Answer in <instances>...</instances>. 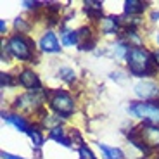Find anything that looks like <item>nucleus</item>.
I'll use <instances>...</instances> for the list:
<instances>
[{"label":"nucleus","instance_id":"f257e3e1","mask_svg":"<svg viewBox=\"0 0 159 159\" xmlns=\"http://www.w3.org/2000/svg\"><path fill=\"white\" fill-rule=\"evenodd\" d=\"M128 69L133 76H152L156 75V62L154 57L145 48L131 47L126 57Z\"/></svg>","mask_w":159,"mask_h":159},{"label":"nucleus","instance_id":"f03ea898","mask_svg":"<svg viewBox=\"0 0 159 159\" xmlns=\"http://www.w3.org/2000/svg\"><path fill=\"white\" fill-rule=\"evenodd\" d=\"M47 99L50 107L57 112V116L68 118L75 112V100L64 90H47Z\"/></svg>","mask_w":159,"mask_h":159},{"label":"nucleus","instance_id":"7ed1b4c3","mask_svg":"<svg viewBox=\"0 0 159 159\" xmlns=\"http://www.w3.org/2000/svg\"><path fill=\"white\" fill-rule=\"evenodd\" d=\"M128 111L133 116L143 119V123L159 126V104L157 102H135L131 104Z\"/></svg>","mask_w":159,"mask_h":159},{"label":"nucleus","instance_id":"20e7f679","mask_svg":"<svg viewBox=\"0 0 159 159\" xmlns=\"http://www.w3.org/2000/svg\"><path fill=\"white\" fill-rule=\"evenodd\" d=\"M47 97V92H30V93H24L19 95L14 102V109L17 111H26V112H38L42 109V102Z\"/></svg>","mask_w":159,"mask_h":159},{"label":"nucleus","instance_id":"39448f33","mask_svg":"<svg viewBox=\"0 0 159 159\" xmlns=\"http://www.w3.org/2000/svg\"><path fill=\"white\" fill-rule=\"evenodd\" d=\"M31 45L33 42L28 38H24L23 35H12L7 42V50L11 52L14 57L21 61H31L33 54H31ZM35 47V45H33Z\"/></svg>","mask_w":159,"mask_h":159},{"label":"nucleus","instance_id":"423d86ee","mask_svg":"<svg viewBox=\"0 0 159 159\" xmlns=\"http://www.w3.org/2000/svg\"><path fill=\"white\" fill-rule=\"evenodd\" d=\"M139 131H140V137H142V142L145 143L151 151L156 147H159V126L143 123L139 126Z\"/></svg>","mask_w":159,"mask_h":159},{"label":"nucleus","instance_id":"0eeeda50","mask_svg":"<svg viewBox=\"0 0 159 159\" xmlns=\"http://www.w3.org/2000/svg\"><path fill=\"white\" fill-rule=\"evenodd\" d=\"M135 93L140 99H154L159 95V87L154 81H149V80H142L135 85Z\"/></svg>","mask_w":159,"mask_h":159},{"label":"nucleus","instance_id":"6e6552de","mask_svg":"<svg viewBox=\"0 0 159 159\" xmlns=\"http://www.w3.org/2000/svg\"><path fill=\"white\" fill-rule=\"evenodd\" d=\"M19 85L24 87V88H28L30 92H42L43 90L38 76H36L33 71H30V69H24V71L19 75Z\"/></svg>","mask_w":159,"mask_h":159},{"label":"nucleus","instance_id":"1a4fd4ad","mask_svg":"<svg viewBox=\"0 0 159 159\" xmlns=\"http://www.w3.org/2000/svg\"><path fill=\"white\" fill-rule=\"evenodd\" d=\"M40 48L43 52H59L61 50V45H59V40L57 36L54 35L52 31H47L42 38H40Z\"/></svg>","mask_w":159,"mask_h":159},{"label":"nucleus","instance_id":"9d476101","mask_svg":"<svg viewBox=\"0 0 159 159\" xmlns=\"http://www.w3.org/2000/svg\"><path fill=\"white\" fill-rule=\"evenodd\" d=\"M121 26V17H114V16H109V17H102L100 19V31L106 33V35H114V33H119Z\"/></svg>","mask_w":159,"mask_h":159},{"label":"nucleus","instance_id":"9b49d317","mask_svg":"<svg viewBox=\"0 0 159 159\" xmlns=\"http://www.w3.org/2000/svg\"><path fill=\"white\" fill-rule=\"evenodd\" d=\"M93 43H95V38L92 36V30L90 28L78 30V45H80L81 50H88V48H92Z\"/></svg>","mask_w":159,"mask_h":159},{"label":"nucleus","instance_id":"f8f14e48","mask_svg":"<svg viewBox=\"0 0 159 159\" xmlns=\"http://www.w3.org/2000/svg\"><path fill=\"white\" fill-rule=\"evenodd\" d=\"M85 12L95 21L102 19V2H99V0H87L85 2Z\"/></svg>","mask_w":159,"mask_h":159},{"label":"nucleus","instance_id":"ddd939ff","mask_svg":"<svg viewBox=\"0 0 159 159\" xmlns=\"http://www.w3.org/2000/svg\"><path fill=\"white\" fill-rule=\"evenodd\" d=\"M2 118L4 119H7L9 123H12L14 125V126L17 128V130H21V131H26V133H28V130L31 126H30V123L28 121H26V119L23 118V116H19V114H2Z\"/></svg>","mask_w":159,"mask_h":159},{"label":"nucleus","instance_id":"4468645a","mask_svg":"<svg viewBox=\"0 0 159 159\" xmlns=\"http://www.w3.org/2000/svg\"><path fill=\"white\" fill-rule=\"evenodd\" d=\"M147 4L145 2H140V0H126L125 2V12L128 16H137V14H142L145 11Z\"/></svg>","mask_w":159,"mask_h":159},{"label":"nucleus","instance_id":"2eb2a0df","mask_svg":"<svg viewBox=\"0 0 159 159\" xmlns=\"http://www.w3.org/2000/svg\"><path fill=\"white\" fill-rule=\"evenodd\" d=\"M48 139L56 140V142L62 143V145H66V147H69V145H71V140L66 137V133H64V130H62L61 126H57V128H54V130H50V133H48Z\"/></svg>","mask_w":159,"mask_h":159},{"label":"nucleus","instance_id":"dca6fc26","mask_svg":"<svg viewBox=\"0 0 159 159\" xmlns=\"http://www.w3.org/2000/svg\"><path fill=\"white\" fill-rule=\"evenodd\" d=\"M97 145H99V149L102 151V154L106 159H123V152L119 151V149L109 147L106 143H97Z\"/></svg>","mask_w":159,"mask_h":159},{"label":"nucleus","instance_id":"f3484780","mask_svg":"<svg viewBox=\"0 0 159 159\" xmlns=\"http://www.w3.org/2000/svg\"><path fill=\"white\" fill-rule=\"evenodd\" d=\"M128 52H130V45L125 43V42H119V43H116L114 47H112V54H114V57H118V59H126Z\"/></svg>","mask_w":159,"mask_h":159},{"label":"nucleus","instance_id":"a211bd4d","mask_svg":"<svg viewBox=\"0 0 159 159\" xmlns=\"http://www.w3.org/2000/svg\"><path fill=\"white\" fill-rule=\"evenodd\" d=\"M28 135L30 139L33 140V143H35V147H42V143H43V135L40 133V130L36 126H31L28 130Z\"/></svg>","mask_w":159,"mask_h":159},{"label":"nucleus","instance_id":"6ab92c4d","mask_svg":"<svg viewBox=\"0 0 159 159\" xmlns=\"http://www.w3.org/2000/svg\"><path fill=\"white\" fill-rule=\"evenodd\" d=\"M62 43L64 45H78V31H66L62 33Z\"/></svg>","mask_w":159,"mask_h":159},{"label":"nucleus","instance_id":"aec40b11","mask_svg":"<svg viewBox=\"0 0 159 159\" xmlns=\"http://www.w3.org/2000/svg\"><path fill=\"white\" fill-rule=\"evenodd\" d=\"M59 78L64 80L66 83H73V81L76 80V75H75V71H73L71 68H61L59 69Z\"/></svg>","mask_w":159,"mask_h":159},{"label":"nucleus","instance_id":"412c9836","mask_svg":"<svg viewBox=\"0 0 159 159\" xmlns=\"http://www.w3.org/2000/svg\"><path fill=\"white\" fill-rule=\"evenodd\" d=\"M0 83H2V88H7L14 85V80L9 73H0Z\"/></svg>","mask_w":159,"mask_h":159},{"label":"nucleus","instance_id":"4be33fe9","mask_svg":"<svg viewBox=\"0 0 159 159\" xmlns=\"http://www.w3.org/2000/svg\"><path fill=\"white\" fill-rule=\"evenodd\" d=\"M14 26H16V30H19V33H26L30 30V24L26 23L23 17H17V19L14 21Z\"/></svg>","mask_w":159,"mask_h":159},{"label":"nucleus","instance_id":"5701e85b","mask_svg":"<svg viewBox=\"0 0 159 159\" xmlns=\"http://www.w3.org/2000/svg\"><path fill=\"white\" fill-rule=\"evenodd\" d=\"M80 157L81 159H97L95 156H93V152H92L87 145H81V147H80Z\"/></svg>","mask_w":159,"mask_h":159},{"label":"nucleus","instance_id":"b1692460","mask_svg":"<svg viewBox=\"0 0 159 159\" xmlns=\"http://www.w3.org/2000/svg\"><path fill=\"white\" fill-rule=\"evenodd\" d=\"M2 159H24V157H19V156H14V154H9V152H2Z\"/></svg>","mask_w":159,"mask_h":159},{"label":"nucleus","instance_id":"393cba45","mask_svg":"<svg viewBox=\"0 0 159 159\" xmlns=\"http://www.w3.org/2000/svg\"><path fill=\"white\" fill-rule=\"evenodd\" d=\"M152 57H154V62H156V66H159V50H156L154 54H152Z\"/></svg>","mask_w":159,"mask_h":159},{"label":"nucleus","instance_id":"a878e982","mask_svg":"<svg viewBox=\"0 0 159 159\" xmlns=\"http://www.w3.org/2000/svg\"><path fill=\"white\" fill-rule=\"evenodd\" d=\"M5 28H7V24H5V21H0V31L5 33Z\"/></svg>","mask_w":159,"mask_h":159},{"label":"nucleus","instance_id":"bb28decb","mask_svg":"<svg viewBox=\"0 0 159 159\" xmlns=\"http://www.w3.org/2000/svg\"><path fill=\"white\" fill-rule=\"evenodd\" d=\"M157 17H159V12H154V14H152V19L157 21Z\"/></svg>","mask_w":159,"mask_h":159},{"label":"nucleus","instance_id":"cd10ccee","mask_svg":"<svg viewBox=\"0 0 159 159\" xmlns=\"http://www.w3.org/2000/svg\"><path fill=\"white\" fill-rule=\"evenodd\" d=\"M157 43H159V35H157Z\"/></svg>","mask_w":159,"mask_h":159}]
</instances>
